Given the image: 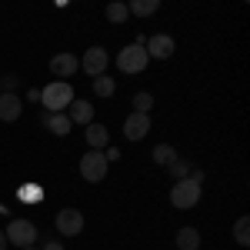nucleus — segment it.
I'll list each match as a JSON object with an SVG mask.
<instances>
[{"instance_id":"nucleus-1","label":"nucleus","mask_w":250,"mask_h":250,"mask_svg":"<svg viewBox=\"0 0 250 250\" xmlns=\"http://www.w3.org/2000/svg\"><path fill=\"white\" fill-rule=\"evenodd\" d=\"M200 187H204V173L200 170H190L184 180H177L170 190V204L177 210H190L197 207V200H200Z\"/></svg>"},{"instance_id":"nucleus-2","label":"nucleus","mask_w":250,"mask_h":250,"mask_svg":"<svg viewBox=\"0 0 250 250\" xmlns=\"http://www.w3.org/2000/svg\"><path fill=\"white\" fill-rule=\"evenodd\" d=\"M40 100H43V107H47L50 114H63V110L70 107V100H74V87H70L67 80H54V83L43 87Z\"/></svg>"},{"instance_id":"nucleus-3","label":"nucleus","mask_w":250,"mask_h":250,"mask_svg":"<svg viewBox=\"0 0 250 250\" xmlns=\"http://www.w3.org/2000/svg\"><path fill=\"white\" fill-rule=\"evenodd\" d=\"M107 157H104V150H87V154L80 157V177L83 180H90V184H97V180H104L107 177Z\"/></svg>"},{"instance_id":"nucleus-4","label":"nucleus","mask_w":250,"mask_h":250,"mask_svg":"<svg viewBox=\"0 0 250 250\" xmlns=\"http://www.w3.org/2000/svg\"><path fill=\"white\" fill-rule=\"evenodd\" d=\"M147 63H150V57H147L144 43H130V47H124L120 57H117V67H120L124 74H140Z\"/></svg>"},{"instance_id":"nucleus-5","label":"nucleus","mask_w":250,"mask_h":250,"mask_svg":"<svg viewBox=\"0 0 250 250\" xmlns=\"http://www.w3.org/2000/svg\"><path fill=\"white\" fill-rule=\"evenodd\" d=\"M3 237H7V244H17L20 250L30 247L34 240H37V227L30 224V220H10V227L3 230Z\"/></svg>"},{"instance_id":"nucleus-6","label":"nucleus","mask_w":250,"mask_h":250,"mask_svg":"<svg viewBox=\"0 0 250 250\" xmlns=\"http://www.w3.org/2000/svg\"><path fill=\"white\" fill-rule=\"evenodd\" d=\"M57 230L63 233V237H77V233L83 230V213L74 210V207L60 210V213H57Z\"/></svg>"},{"instance_id":"nucleus-7","label":"nucleus","mask_w":250,"mask_h":250,"mask_svg":"<svg viewBox=\"0 0 250 250\" xmlns=\"http://www.w3.org/2000/svg\"><path fill=\"white\" fill-rule=\"evenodd\" d=\"M124 134L127 140H144L150 134V114H130L124 120Z\"/></svg>"},{"instance_id":"nucleus-8","label":"nucleus","mask_w":250,"mask_h":250,"mask_svg":"<svg viewBox=\"0 0 250 250\" xmlns=\"http://www.w3.org/2000/svg\"><path fill=\"white\" fill-rule=\"evenodd\" d=\"M144 50H147V57L167 60L173 54V37H167V34H154L150 40H144Z\"/></svg>"},{"instance_id":"nucleus-9","label":"nucleus","mask_w":250,"mask_h":250,"mask_svg":"<svg viewBox=\"0 0 250 250\" xmlns=\"http://www.w3.org/2000/svg\"><path fill=\"white\" fill-rule=\"evenodd\" d=\"M80 67H83L90 77H100V74L107 70V50H104V47H90V50L83 54V60H80Z\"/></svg>"},{"instance_id":"nucleus-10","label":"nucleus","mask_w":250,"mask_h":250,"mask_svg":"<svg viewBox=\"0 0 250 250\" xmlns=\"http://www.w3.org/2000/svg\"><path fill=\"white\" fill-rule=\"evenodd\" d=\"M77 67H80V60L74 57V54H57V57L50 60V74H54V77H60V80H70Z\"/></svg>"},{"instance_id":"nucleus-11","label":"nucleus","mask_w":250,"mask_h":250,"mask_svg":"<svg viewBox=\"0 0 250 250\" xmlns=\"http://www.w3.org/2000/svg\"><path fill=\"white\" fill-rule=\"evenodd\" d=\"M67 110H70V114H67V117H70V124H83V127L94 124V107H90L87 100H70Z\"/></svg>"},{"instance_id":"nucleus-12","label":"nucleus","mask_w":250,"mask_h":250,"mask_svg":"<svg viewBox=\"0 0 250 250\" xmlns=\"http://www.w3.org/2000/svg\"><path fill=\"white\" fill-rule=\"evenodd\" d=\"M23 104H20L17 94H0V120H17Z\"/></svg>"},{"instance_id":"nucleus-13","label":"nucleus","mask_w":250,"mask_h":250,"mask_svg":"<svg viewBox=\"0 0 250 250\" xmlns=\"http://www.w3.org/2000/svg\"><path fill=\"white\" fill-rule=\"evenodd\" d=\"M107 127L104 124H87V144H90V150H107Z\"/></svg>"},{"instance_id":"nucleus-14","label":"nucleus","mask_w":250,"mask_h":250,"mask_svg":"<svg viewBox=\"0 0 250 250\" xmlns=\"http://www.w3.org/2000/svg\"><path fill=\"white\" fill-rule=\"evenodd\" d=\"M43 124H47L50 134H57V137L70 134V117H67V114H47V117H43Z\"/></svg>"},{"instance_id":"nucleus-15","label":"nucleus","mask_w":250,"mask_h":250,"mask_svg":"<svg viewBox=\"0 0 250 250\" xmlns=\"http://www.w3.org/2000/svg\"><path fill=\"white\" fill-rule=\"evenodd\" d=\"M200 247V233L193 227H180L177 230V250H197Z\"/></svg>"},{"instance_id":"nucleus-16","label":"nucleus","mask_w":250,"mask_h":250,"mask_svg":"<svg viewBox=\"0 0 250 250\" xmlns=\"http://www.w3.org/2000/svg\"><path fill=\"white\" fill-rule=\"evenodd\" d=\"M233 240H237L240 247H247V244H250V220H247V217H240V220L233 224Z\"/></svg>"},{"instance_id":"nucleus-17","label":"nucleus","mask_w":250,"mask_h":250,"mask_svg":"<svg viewBox=\"0 0 250 250\" xmlns=\"http://www.w3.org/2000/svg\"><path fill=\"white\" fill-rule=\"evenodd\" d=\"M157 7H160V0H134L127 10H130V14H140V17H150Z\"/></svg>"},{"instance_id":"nucleus-18","label":"nucleus","mask_w":250,"mask_h":250,"mask_svg":"<svg viewBox=\"0 0 250 250\" xmlns=\"http://www.w3.org/2000/svg\"><path fill=\"white\" fill-rule=\"evenodd\" d=\"M94 90H97V97H114L117 83L107 77V74H100V77H94Z\"/></svg>"},{"instance_id":"nucleus-19","label":"nucleus","mask_w":250,"mask_h":250,"mask_svg":"<svg viewBox=\"0 0 250 250\" xmlns=\"http://www.w3.org/2000/svg\"><path fill=\"white\" fill-rule=\"evenodd\" d=\"M127 17H130L127 3H120V0H117V3H110V7H107V20H110V23H124Z\"/></svg>"},{"instance_id":"nucleus-20","label":"nucleus","mask_w":250,"mask_h":250,"mask_svg":"<svg viewBox=\"0 0 250 250\" xmlns=\"http://www.w3.org/2000/svg\"><path fill=\"white\" fill-rule=\"evenodd\" d=\"M167 170L173 173V180H184V177L190 173V167H187V160H180V157L173 154V157H170V164H167Z\"/></svg>"},{"instance_id":"nucleus-21","label":"nucleus","mask_w":250,"mask_h":250,"mask_svg":"<svg viewBox=\"0 0 250 250\" xmlns=\"http://www.w3.org/2000/svg\"><path fill=\"white\" fill-rule=\"evenodd\" d=\"M150 107H154V97L140 90V94L134 97V114H150Z\"/></svg>"},{"instance_id":"nucleus-22","label":"nucleus","mask_w":250,"mask_h":250,"mask_svg":"<svg viewBox=\"0 0 250 250\" xmlns=\"http://www.w3.org/2000/svg\"><path fill=\"white\" fill-rule=\"evenodd\" d=\"M170 157H173L170 144H157V147H154V160H157V164H170Z\"/></svg>"},{"instance_id":"nucleus-23","label":"nucleus","mask_w":250,"mask_h":250,"mask_svg":"<svg viewBox=\"0 0 250 250\" xmlns=\"http://www.w3.org/2000/svg\"><path fill=\"white\" fill-rule=\"evenodd\" d=\"M20 200H27V204H34V200H40V187H37V184H27V187L20 190Z\"/></svg>"},{"instance_id":"nucleus-24","label":"nucleus","mask_w":250,"mask_h":250,"mask_svg":"<svg viewBox=\"0 0 250 250\" xmlns=\"http://www.w3.org/2000/svg\"><path fill=\"white\" fill-rule=\"evenodd\" d=\"M43 250H63V244H57V240H50V244H43Z\"/></svg>"},{"instance_id":"nucleus-25","label":"nucleus","mask_w":250,"mask_h":250,"mask_svg":"<svg viewBox=\"0 0 250 250\" xmlns=\"http://www.w3.org/2000/svg\"><path fill=\"white\" fill-rule=\"evenodd\" d=\"M0 250H7V237H3V230H0Z\"/></svg>"},{"instance_id":"nucleus-26","label":"nucleus","mask_w":250,"mask_h":250,"mask_svg":"<svg viewBox=\"0 0 250 250\" xmlns=\"http://www.w3.org/2000/svg\"><path fill=\"white\" fill-rule=\"evenodd\" d=\"M23 250H37V247H23Z\"/></svg>"},{"instance_id":"nucleus-27","label":"nucleus","mask_w":250,"mask_h":250,"mask_svg":"<svg viewBox=\"0 0 250 250\" xmlns=\"http://www.w3.org/2000/svg\"><path fill=\"white\" fill-rule=\"evenodd\" d=\"M0 94H3V87H0Z\"/></svg>"}]
</instances>
